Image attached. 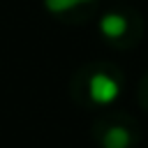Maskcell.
Listing matches in <instances>:
<instances>
[{
    "instance_id": "cell-2",
    "label": "cell",
    "mask_w": 148,
    "mask_h": 148,
    "mask_svg": "<svg viewBox=\"0 0 148 148\" xmlns=\"http://www.w3.org/2000/svg\"><path fill=\"white\" fill-rule=\"evenodd\" d=\"M99 30H102L109 39H118V37L125 35L127 21H125V16H120V14H106V16L99 21Z\"/></svg>"
},
{
    "instance_id": "cell-4",
    "label": "cell",
    "mask_w": 148,
    "mask_h": 148,
    "mask_svg": "<svg viewBox=\"0 0 148 148\" xmlns=\"http://www.w3.org/2000/svg\"><path fill=\"white\" fill-rule=\"evenodd\" d=\"M79 2H86V0H46V5L51 7V12H65V9L76 7Z\"/></svg>"
},
{
    "instance_id": "cell-3",
    "label": "cell",
    "mask_w": 148,
    "mask_h": 148,
    "mask_svg": "<svg viewBox=\"0 0 148 148\" xmlns=\"http://www.w3.org/2000/svg\"><path fill=\"white\" fill-rule=\"evenodd\" d=\"M130 141H132L130 132H127L125 127H120V125L109 127V130L104 132V136H102V146H104V148H127Z\"/></svg>"
},
{
    "instance_id": "cell-1",
    "label": "cell",
    "mask_w": 148,
    "mask_h": 148,
    "mask_svg": "<svg viewBox=\"0 0 148 148\" xmlns=\"http://www.w3.org/2000/svg\"><path fill=\"white\" fill-rule=\"evenodd\" d=\"M88 92H90V97H92L97 104H109V102H113V99L118 97L120 86H118V81H116L113 76H109L106 72H97V74H92L90 81H88Z\"/></svg>"
}]
</instances>
